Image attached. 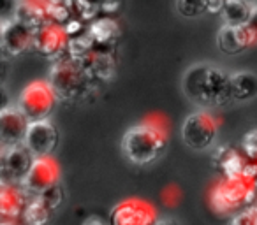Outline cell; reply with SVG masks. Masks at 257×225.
Returning <instances> with one entry per match:
<instances>
[{"label":"cell","mask_w":257,"mask_h":225,"mask_svg":"<svg viewBox=\"0 0 257 225\" xmlns=\"http://www.w3.org/2000/svg\"><path fill=\"white\" fill-rule=\"evenodd\" d=\"M183 93L201 107H222L232 100L231 74L210 64H197L183 76Z\"/></svg>","instance_id":"obj_1"},{"label":"cell","mask_w":257,"mask_h":225,"mask_svg":"<svg viewBox=\"0 0 257 225\" xmlns=\"http://www.w3.org/2000/svg\"><path fill=\"white\" fill-rule=\"evenodd\" d=\"M168 146L166 120L161 115L145 118L140 125H134L121 137V151L136 165H148L155 162Z\"/></svg>","instance_id":"obj_2"},{"label":"cell","mask_w":257,"mask_h":225,"mask_svg":"<svg viewBox=\"0 0 257 225\" xmlns=\"http://www.w3.org/2000/svg\"><path fill=\"white\" fill-rule=\"evenodd\" d=\"M48 81L51 83L58 99L71 102V100H78L86 95L93 79L86 72L81 58L64 55L51 67Z\"/></svg>","instance_id":"obj_3"},{"label":"cell","mask_w":257,"mask_h":225,"mask_svg":"<svg viewBox=\"0 0 257 225\" xmlns=\"http://www.w3.org/2000/svg\"><path fill=\"white\" fill-rule=\"evenodd\" d=\"M255 199L257 186L243 174L236 178L224 176L210 192V206L217 214H236L252 206Z\"/></svg>","instance_id":"obj_4"},{"label":"cell","mask_w":257,"mask_h":225,"mask_svg":"<svg viewBox=\"0 0 257 225\" xmlns=\"http://www.w3.org/2000/svg\"><path fill=\"white\" fill-rule=\"evenodd\" d=\"M57 99L58 97L50 81L36 79L29 83L20 93L18 107L25 113L30 122H39V120H48L51 111L55 109Z\"/></svg>","instance_id":"obj_5"},{"label":"cell","mask_w":257,"mask_h":225,"mask_svg":"<svg viewBox=\"0 0 257 225\" xmlns=\"http://www.w3.org/2000/svg\"><path fill=\"white\" fill-rule=\"evenodd\" d=\"M218 136V120L210 111L201 109L185 118L182 125V141L185 146L196 151L211 148Z\"/></svg>","instance_id":"obj_6"},{"label":"cell","mask_w":257,"mask_h":225,"mask_svg":"<svg viewBox=\"0 0 257 225\" xmlns=\"http://www.w3.org/2000/svg\"><path fill=\"white\" fill-rule=\"evenodd\" d=\"M157 221V207L138 197L118 202L109 214V225H155Z\"/></svg>","instance_id":"obj_7"},{"label":"cell","mask_w":257,"mask_h":225,"mask_svg":"<svg viewBox=\"0 0 257 225\" xmlns=\"http://www.w3.org/2000/svg\"><path fill=\"white\" fill-rule=\"evenodd\" d=\"M36 160L34 153L25 146V143L15 144V146L2 148V157H0V174L2 183L9 185H22L27 178L32 164Z\"/></svg>","instance_id":"obj_8"},{"label":"cell","mask_w":257,"mask_h":225,"mask_svg":"<svg viewBox=\"0 0 257 225\" xmlns=\"http://www.w3.org/2000/svg\"><path fill=\"white\" fill-rule=\"evenodd\" d=\"M69 37L67 30L64 25H58L53 22H46L41 25L37 30H34V50L44 58H51V60H58L64 57L69 46Z\"/></svg>","instance_id":"obj_9"},{"label":"cell","mask_w":257,"mask_h":225,"mask_svg":"<svg viewBox=\"0 0 257 225\" xmlns=\"http://www.w3.org/2000/svg\"><path fill=\"white\" fill-rule=\"evenodd\" d=\"M60 181V165L53 157H36L22 186L29 195H41Z\"/></svg>","instance_id":"obj_10"},{"label":"cell","mask_w":257,"mask_h":225,"mask_svg":"<svg viewBox=\"0 0 257 225\" xmlns=\"http://www.w3.org/2000/svg\"><path fill=\"white\" fill-rule=\"evenodd\" d=\"M2 55L4 58H15L34 46V30L16 20L15 16L2 20Z\"/></svg>","instance_id":"obj_11"},{"label":"cell","mask_w":257,"mask_h":225,"mask_svg":"<svg viewBox=\"0 0 257 225\" xmlns=\"http://www.w3.org/2000/svg\"><path fill=\"white\" fill-rule=\"evenodd\" d=\"M30 120L18 106L2 107L0 113V143L2 148L22 144L29 132Z\"/></svg>","instance_id":"obj_12"},{"label":"cell","mask_w":257,"mask_h":225,"mask_svg":"<svg viewBox=\"0 0 257 225\" xmlns=\"http://www.w3.org/2000/svg\"><path fill=\"white\" fill-rule=\"evenodd\" d=\"M25 146L34 153V157H51L58 146V130L48 120L30 122L25 137Z\"/></svg>","instance_id":"obj_13"},{"label":"cell","mask_w":257,"mask_h":225,"mask_svg":"<svg viewBox=\"0 0 257 225\" xmlns=\"http://www.w3.org/2000/svg\"><path fill=\"white\" fill-rule=\"evenodd\" d=\"M255 37L246 25H225L217 34V46L225 55H239L255 46Z\"/></svg>","instance_id":"obj_14"},{"label":"cell","mask_w":257,"mask_h":225,"mask_svg":"<svg viewBox=\"0 0 257 225\" xmlns=\"http://www.w3.org/2000/svg\"><path fill=\"white\" fill-rule=\"evenodd\" d=\"M81 62L93 81H106V79L113 78L114 69H116L113 48L95 46L86 57L81 58Z\"/></svg>","instance_id":"obj_15"},{"label":"cell","mask_w":257,"mask_h":225,"mask_svg":"<svg viewBox=\"0 0 257 225\" xmlns=\"http://www.w3.org/2000/svg\"><path fill=\"white\" fill-rule=\"evenodd\" d=\"M29 193L22 185H9L2 183L0 186V214L4 220H16L27 209Z\"/></svg>","instance_id":"obj_16"},{"label":"cell","mask_w":257,"mask_h":225,"mask_svg":"<svg viewBox=\"0 0 257 225\" xmlns=\"http://www.w3.org/2000/svg\"><path fill=\"white\" fill-rule=\"evenodd\" d=\"M51 0H20L13 13L16 20L29 25L32 30H37L48 22V8Z\"/></svg>","instance_id":"obj_17"},{"label":"cell","mask_w":257,"mask_h":225,"mask_svg":"<svg viewBox=\"0 0 257 225\" xmlns=\"http://www.w3.org/2000/svg\"><path fill=\"white\" fill-rule=\"evenodd\" d=\"M218 165L224 171L225 178H236V176H241L243 171L246 167V155L239 153L238 150L227 146V148H220L215 155Z\"/></svg>","instance_id":"obj_18"},{"label":"cell","mask_w":257,"mask_h":225,"mask_svg":"<svg viewBox=\"0 0 257 225\" xmlns=\"http://www.w3.org/2000/svg\"><path fill=\"white\" fill-rule=\"evenodd\" d=\"M232 100L245 102L257 97V74L248 71H238L231 74Z\"/></svg>","instance_id":"obj_19"},{"label":"cell","mask_w":257,"mask_h":225,"mask_svg":"<svg viewBox=\"0 0 257 225\" xmlns=\"http://www.w3.org/2000/svg\"><path fill=\"white\" fill-rule=\"evenodd\" d=\"M90 36L99 48H113L118 37V25L113 18H99L90 25Z\"/></svg>","instance_id":"obj_20"},{"label":"cell","mask_w":257,"mask_h":225,"mask_svg":"<svg viewBox=\"0 0 257 225\" xmlns=\"http://www.w3.org/2000/svg\"><path fill=\"white\" fill-rule=\"evenodd\" d=\"M53 209L50 207V204L43 199L41 195H32V199L27 204V209L23 213L27 225H46L51 218Z\"/></svg>","instance_id":"obj_21"},{"label":"cell","mask_w":257,"mask_h":225,"mask_svg":"<svg viewBox=\"0 0 257 225\" xmlns=\"http://www.w3.org/2000/svg\"><path fill=\"white\" fill-rule=\"evenodd\" d=\"M252 6L246 0H227L222 11L225 25H246L250 18Z\"/></svg>","instance_id":"obj_22"},{"label":"cell","mask_w":257,"mask_h":225,"mask_svg":"<svg viewBox=\"0 0 257 225\" xmlns=\"http://www.w3.org/2000/svg\"><path fill=\"white\" fill-rule=\"evenodd\" d=\"M76 15V4L74 0H51L48 8V22L65 25L69 23Z\"/></svg>","instance_id":"obj_23"},{"label":"cell","mask_w":257,"mask_h":225,"mask_svg":"<svg viewBox=\"0 0 257 225\" xmlns=\"http://www.w3.org/2000/svg\"><path fill=\"white\" fill-rule=\"evenodd\" d=\"M95 46H97L95 41H93V37L90 36L88 30H86V32L79 34V36L71 37L69 46H67V55H71V57H74V58H83V57H86Z\"/></svg>","instance_id":"obj_24"},{"label":"cell","mask_w":257,"mask_h":225,"mask_svg":"<svg viewBox=\"0 0 257 225\" xmlns=\"http://www.w3.org/2000/svg\"><path fill=\"white\" fill-rule=\"evenodd\" d=\"M176 11L183 18H199L208 13V0H176Z\"/></svg>","instance_id":"obj_25"},{"label":"cell","mask_w":257,"mask_h":225,"mask_svg":"<svg viewBox=\"0 0 257 225\" xmlns=\"http://www.w3.org/2000/svg\"><path fill=\"white\" fill-rule=\"evenodd\" d=\"M41 197L50 204L51 209H57V207L64 202V188H62L60 183H57V185H53L51 188H48L44 193H41Z\"/></svg>","instance_id":"obj_26"},{"label":"cell","mask_w":257,"mask_h":225,"mask_svg":"<svg viewBox=\"0 0 257 225\" xmlns=\"http://www.w3.org/2000/svg\"><path fill=\"white\" fill-rule=\"evenodd\" d=\"M243 153L246 155L248 160H257V129L250 130L245 137H243Z\"/></svg>","instance_id":"obj_27"},{"label":"cell","mask_w":257,"mask_h":225,"mask_svg":"<svg viewBox=\"0 0 257 225\" xmlns=\"http://www.w3.org/2000/svg\"><path fill=\"white\" fill-rule=\"evenodd\" d=\"M229 225H257V214L252 207L241 209L239 213L232 214Z\"/></svg>","instance_id":"obj_28"},{"label":"cell","mask_w":257,"mask_h":225,"mask_svg":"<svg viewBox=\"0 0 257 225\" xmlns=\"http://www.w3.org/2000/svg\"><path fill=\"white\" fill-rule=\"evenodd\" d=\"M65 30H67L69 37H76L79 34L85 32V25H83V20L81 18H72L69 23H65Z\"/></svg>","instance_id":"obj_29"},{"label":"cell","mask_w":257,"mask_h":225,"mask_svg":"<svg viewBox=\"0 0 257 225\" xmlns=\"http://www.w3.org/2000/svg\"><path fill=\"white\" fill-rule=\"evenodd\" d=\"M246 27L252 30L253 37H255V43H257V6H252V11H250V18H248Z\"/></svg>","instance_id":"obj_30"},{"label":"cell","mask_w":257,"mask_h":225,"mask_svg":"<svg viewBox=\"0 0 257 225\" xmlns=\"http://www.w3.org/2000/svg\"><path fill=\"white\" fill-rule=\"evenodd\" d=\"M83 225H106L104 223L100 218H97V216H90V218H86L85 221H83Z\"/></svg>","instance_id":"obj_31"},{"label":"cell","mask_w":257,"mask_h":225,"mask_svg":"<svg viewBox=\"0 0 257 225\" xmlns=\"http://www.w3.org/2000/svg\"><path fill=\"white\" fill-rule=\"evenodd\" d=\"M155 225H180L176 220H173V218H162V220H159Z\"/></svg>","instance_id":"obj_32"},{"label":"cell","mask_w":257,"mask_h":225,"mask_svg":"<svg viewBox=\"0 0 257 225\" xmlns=\"http://www.w3.org/2000/svg\"><path fill=\"white\" fill-rule=\"evenodd\" d=\"M250 207H252V209L255 211V214H257V199L253 200V204H252V206H250Z\"/></svg>","instance_id":"obj_33"},{"label":"cell","mask_w":257,"mask_h":225,"mask_svg":"<svg viewBox=\"0 0 257 225\" xmlns=\"http://www.w3.org/2000/svg\"><path fill=\"white\" fill-rule=\"evenodd\" d=\"M2 225H13V223H11V220H6V221H4V223H2Z\"/></svg>","instance_id":"obj_34"}]
</instances>
